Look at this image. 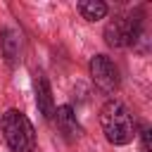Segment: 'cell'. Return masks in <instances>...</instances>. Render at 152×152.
<instances>
[{
	"instance_id": "cell-9",
	"label": "cell",
	"mask_w": 152,
	"mask_h": 152,
	"mask_svg": "<svg viewBox=\"0 0 152 152\" xmlns=\"http://www.w3.org/2000/svg\"><path fill=\"white\" fill-rule=\"evenodd\" d=\"M142 152H150V128H142Z\"/></svg>"
},
{
	"instance_id": "cell-3",
	"label": "cell",
	"mask_w": 152,
	"mask_h": 152,
	"mask_svg": "<svg viewBox=\"0 0 152 152\" xmlns=\"http://www.w3.org/2000/svg\"><path fill=\"white\" fill-rule=\"evenodd\" d=\"M140 28H142V19H133V14L131 17H114L104 26V40L109 48H126L133 43V38L138 36Z\"/></svg>"
},
{
	"instance_id": "cell-2",
	"label": "cell",
	"mask_w": 152,
	"mask_h": 152,
	"mask_svg": "<svg viewBox=\"0 0 152 152\" xmlns=\"http://www.w3.org/2000/svg\"><path fill=\"white\" fill-rule=\"evenodd\" d=\"M0 131L10 152H33L36 150V131L28 116L19 109H7L0 119Z\"/></svg>"
},
{
	"instance_id": "cell-1",
	"label": "cell",
	"mask_w": 152,
	"mask_h": 152,
	"mask_svg": "<svg viewBox=\"0 0 152 152\" xmlns=\"http://www.w3.org/2000/svg\"><path fill=\"white\" fill-rule=\"evenodd\" d=\"M100 126L112 145H128L135 135V124L131 112L119 100H107L100 109Z\"/></svg>"
},
{
	"instance_id": "cell-8",
	"label": "cell",
	"mask_w": 152,
	"mask_h": 152,
	"mask_svg": "<svg viewBox=\"0 0 152 152\" xmlns=\"http://www.w3.org/2000/svg\"><path fill=\"white\" fill-rule=\"evenodd\" d=\"M78 12H81V17L88 19V21H100V19H104V14H107V5H104L102 0H81V2H78Z\"/></svg>"
},
{
	"instance_id": "cell-4",
	"label": "cell",
	"mask_w": 152,
	"mask_h": 152,
	"mask_svg": "<svg viewBox=\"0 0 152 152\" xmlns=\"http://www.w3.org/2000/svg\"><path fill=\"white\" fill-rule=\"evenodd\" d=\"M90 78L102 93H114L119 88V69L107 55H95L90 59Z\"/></svg>"
},
{
	"instance_id": "cell-5",
	"label": "cell",
	"mask_w": 152,
	"mask_h": 152,
	"mask_svg": "<svg viewBox=\"0 0 152 152\" xmlns=\"http://www.w3.org/2000/svg\"><path fill=\"white\" fill-rule=\"evenodd\" d=\"M52 119L57 121V128H59V133H62L66 140H76V138H78L81 126H78L76 114H74V109H71L69 104L57 107V109H55V114H52Z\"/></svg>"
},
{
	"instance_id": "cell-7",
	"label": "cell",
	"mask_w": 152,
	"mask_h": 152,
	"mask_svg": "<svg viewBox=\"0 0 152 152\" xmlns=\"http://www.w3.org/2000/svg\"><path fill=\"white\" fill-rule=\"evenodd\" d=\"M0 43H2V55H5V59H7L10 64H14V62L19 59V52H21V33H19L17 28H5Z\"/></svg>"
},
{
	"instance_id": "cell-6",
	"label": "cell",
	"mask_w": 152,
	"mask_h": 152,
	"mask_svg": "<svg viewBox=\"0 0 152 152\" xmlns=\"http://www.w3.org/2000/svg\"><path fill=\"white\" fill-rule=\"evenodd\" d=\"M33 86H36V104H38L40 114H43L45 119H52V114H55V102H52V93H50L48 78H45V76H38Z\"/></svg>"
}]
</instances>
